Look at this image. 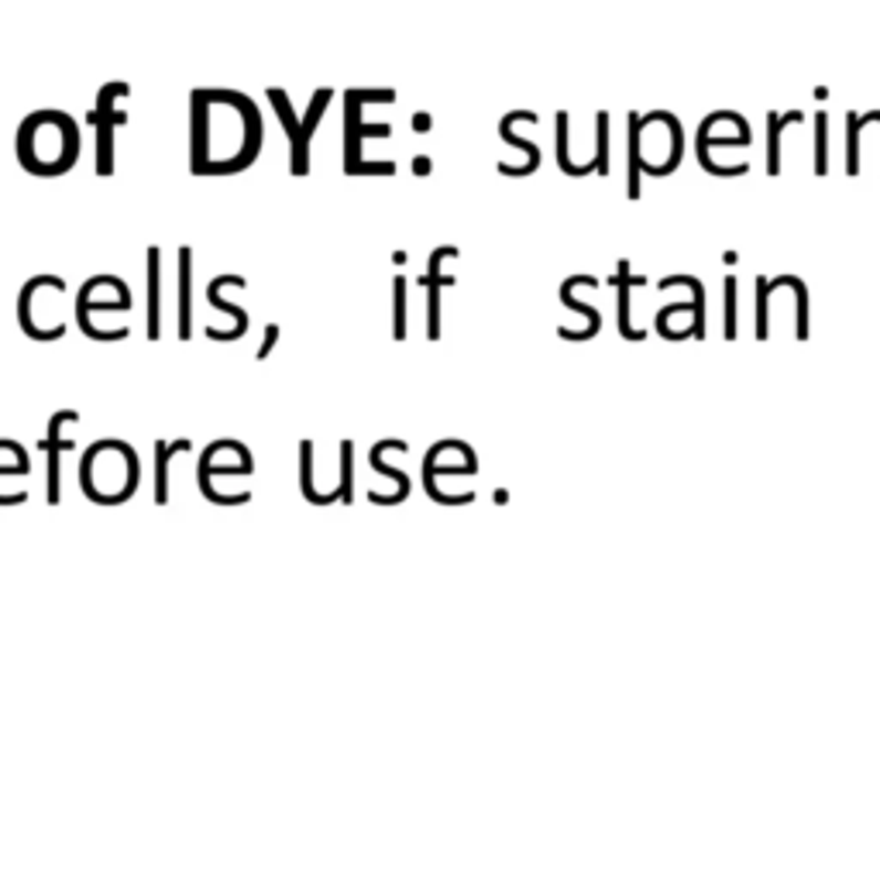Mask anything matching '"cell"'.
<instances>
[{
  "label": "cell",
  "instance_id": "6da1fadb",
  "mask_svg": "<svg viewBox=\"0 0 880 880\" xmlns=\"http://www.w3.org/2000/svg\"><path fill=\"white\" fill-rule=\"evenodd\" d=\"M80 482L90 502H101V506L128 502L138 489V458L124 440L107 437L83 454Z\"/></svg>",
  "mask_w": 880,
  "mask_h": 880
},
{
  "label": "cell",
  "instance_id": "7a4b0ae2",
  "mask_svg": "<svg viewBox=\"0 0 880 880\" xmlns=\"http://www.w3.org/2000/svg\"><path fill=\"white\" fill-rule=\"evenodd\" d=\"M21 135L28 138H39V151L24 155V169L28 172H42V176H55L62 169H70L76 163V151H80V135H76V124L66 121L62 114H52V111H42L31 117Z\"/></svg>",
  "mask_w": 880,
  "mask_h": 880
},
{
  "label": "cell",
  "instance_id": "3957f363",
  "mask_svg": "<svg viewBox=\"0 0 880 880\" xmlns=\"http://www.w3.org/2000/svg\"><path fill=\"white\" fill-rule=\"evenodd\" d=\"M251 471H255V461L248 448L224 437L200 454V492L207 495L217 479H251Z\"/></svg>",
  "mask_w": 880,
  "mask_h": 880
},
{
  "label": "cell",
  "instance_id": "277c9868",
  "mask_svg": "<svg viewBox=\"0 0 880 880\" xmlns=\"http://www.w3.org/2000/svg\"><path fill=\"white\" fill-rule=\"evenodd\" d=\"M327 101H331V93L324 90L321 97H313V104H310V114H306V124H296V117H293V107L286 104V97H282L279 90H272V104L279 107V117H282V124H286V132H290V138H293V169H296V176H303L306 172V135L313 132V124L321 121V114H324V107H327Z\"/></svg>",
  "mask_w": 880,
  "mask_h": 880
},
{
  "label": "cell",
  "instance_id": "5b68a950",
  "mask_svg": "<svg viewBox=\"0 0 880 880\" xmlns=\"http://www.w3.org/2000/svg\"><path fill=\"white\" fill-rule=\"evenodd\" d=\"M76 420L73 410H59L52 420H49V437L39 440V451L49 458V502L55 506V502L62 499V485H59V475H62V454H70L73 451V437H66L62 430H66V423Z\"/></svg>",
  "mask_w": 880,
  "mask_h": 880
},
{
  "label": "cell",
  "instance_id": "8992f818",
  "mask_svg": "<svg viewBox=\"0 0 880 880\" xmlns=\"http://www.w3.org/2000/svg\"><path fill=\"white\" fill-rule=\"evenodd\" d=\"M104 290H107V275L90 279L86 286L80 290V296H76V321H80V324L90 321L93 313H117V310L128 313V306H132V293H128V286L117 290L111 300L104 296Z\"/></svg>",
  "mask_w": 880,
  "mask_h": 880
},
{
  "label": "cell",
  "instance_id": "52a82bcc",
  "mask_svg": "<svg viewBox=\"0 0 880 880\" xmlns=\"http://www.w3.org/2000/svg\"><path fill=\"white\" fill-rule=\"evenodd\" d=\"M163 251L148 248V341H159L163 331Z\"/></svg>",
  "mask_w": 880,
  "mask_h": 880
},
{
  "label": "cell",
  "instance_id": "ba28073f",
  "mask_svg": "<svg viewBox=\"0 0 880 880\" xmlns=\"http://www.w3.org/2000/svg\"><path fill=\"white\" fill-rule=\"evenodd\" d=\"M182 451H190V440H155V502L166 506L169 502V464L172 458H179Z\"/></svg>",
  "mask_w": 880,
  "mask_h": 880
},
{
  "label": "cell",
  "instance_id": "9c48e42d",
  "mask_svg": "<svg viewBox=\"0 0 880 880\" xmlns=\"http://www.w3.org/2000/svg\"><path fill=\"white\" fill-rule=\"evenodd\" d=\"M193 251L179 248V341H186L193 331Z\"/></svg>",
  "mask_w": 880,
  "mask_h": 880
},
{
  "label": "cell",
  "instance_id": "30bf717a",
  "mask_svg": "<svg viewBox=\"0 0 880 880\" xmlns=\"http://www.w3.org/2000/svg\"><path fill=\"white\" fill-rule=\"evenodd\" d=\"M389 444H392V437H389V440H379V444H375V448L368 451V461H371L375 471H379V475H389V479L399 485V492H402L406 499H410V489H413V485H410V475H406V471H399V468H389V464H386V451H389Z\"/></svg>",
  "mask_w": 880,
  "mask_h": 880
},
{
  "label": "cell",
  "instance_id": "8fae6325",
  "mask_svg": "<svg viewBox=\"0 0 880 880\" xmlns=\"http://www.w3.org/2000/svg\"><path fill=\"white\" fill-rule=\"evenodd\" d=\"M352 492H355V444H352V440H344V444H341V482L334 489V499L348 506V502L355 499Z\"/></svg>",
  "mask_w": 880,
  "mask_h": 880
},
{
  "label": "cell",
  "instance_id": "7c38bea8",
  "mask_svg": "<svg viewBox=\"0 0 880 880\" xmlns=\"http://www.w3.org/2000/svg\"><path fill=\"white\" fill-rule=\"evenodd\" d=\"M28 454L14 444V440H4L0 437V479H14V475H21V479H28Z\"/></svg>",
  "mask_w": 880,
  "mask_h": 880
},
{
  "label": "cell",
  "instance_id": "4fadbf2b",
  "mask_svg": "<svg viewBox=\"0 0 880 880\" xmlns=\"http://www.w3.org/2000/svg\"><path fill=\"white\" fill-rule=\"evenodd\" d=\"M207 300H210V306L224 310V313H231V317H234V341L248 334V313H244L241 306H234V303H228L224 296H220V279H213L210 286H207Z\"/></svg>",
  "mask_w": 880,
  "mask_h": 880
},
{
  "label": "cell",
  "instance_id": "5bb4252c",
  "mask_svg": "<svg viewBox=\"0 0 880 880\" xmlns=\"http://www.w3.org/2000/svg\"><path fill=\"white\" fill-rule=\"evenodd\" d=\"M392 337L396 341H402L406 337V279L402 275H396V282H392Z\"/></svg>",
  "mask_w": 880,
  "mask_h": 880
},
{
  "label": "cell",
  "instance_id": "9a60e30c",
  "mask_svg": "<svg viewBox=\"0 0 880 880\" xmlns=\"http://www.w3.org/2000/svg\"><path fill=\"white\" fill-rule=\"evenodd\" d=\"M275 344H279V324H269V327H265V341L259 344V352H255V358H259V362H265V358L272 355V348H275Z\"/></svg>",
  "mask_w": 880,
  "mask_h": 880
}]
</instances>
